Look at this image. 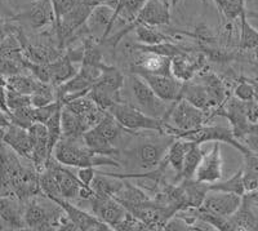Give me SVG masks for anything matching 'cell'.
<instances>
[{"instance_id":"obj_1","label":"cell","mask_w":258,"mask_h":231,"mask_svg":"<svg viewBox=\"0 0 258 231\" xmlns=\"http://www.w3.org/2000/svg\"><path fill=\"white\" fill-rule=\"evenodd\" d=\"M136 142H131V146L119 150L117 161L120 165L131 169L151 170L155 169L165 159L168 149L173 141L174 136L160 133V132H137Z\"/></svg>"},{"instance_id":"obj_2","label":"cell","mask_w":258,"mask_h":231,"mask_svg":"<svg viewBox=\"0 0 258 231\" xmlns=\"http://www.w3.org/2000/svg\"><path fill=\"white\" fill-rule=\"evenodd\" d=\"M53 156L57 161L66 165V167H110L121 168L120 163L111 156L98 155L87 147L83 138H64L61 137L58 144L53 150Z\"/></svg>"},{"instance_id":"obj_3","label":"cell","mask_w":258,"mask_h":231,"mask_svg":"<svg viewBox=\"0 0 258 231\" xmlns=\"http://www.w3.org/2000/svg\"><path fill=\"white\" fill-rule=\"evenodd\" d=\"M208 120L207 112L192 105L185 98H179L170 103L164 118V132L167 135L177 136L182 132H191L200 128Z\"/></svg>"},{"instance_id":"obj_4","label":"cell","mask_w":258,"mask_h":231,"mask_svg":"<svg viewBox=\"0 0 258 231\" xmlns=\"http://www.w3.org/2000/svg\"><path fill=\"white\" fill-rule=\"evenodd\" d=\"M123 128L129 132H164V122L150 117L131 102H119L107 110Z\"/></svg>"},{"instance_id":"obj_5","label":"cell","mask_w":258,"mask_h":231,"mask_svg":"<svg viewBox=\"0 0 258 231\" xmlns=\"http://www.w3.org/2000/svg\"><path fill=\"white\" fill-rule=\"evenodd\" d=\"M125 84V76L115 68H109L102 73L100 79L91 88L87 96L94 101L103 110H109L115 103L124 102L123 88Z\"/></svg>"},{"instance_id":"obj_6","label":"cell","mask_w":258,"mask_h":231,"mask_svg":"<svg viewBox=\"0 0 258 231\" xmlns=\"http://www.w3.org/2000/svg\"><path fill=\"white\" fill-rule=\"evenodd\" d=\"M129 89L133 97V103L147 115L164 120L170 103L164 102L155 94L149 84L138 74L129 76Z\"/></svg>"},{"instance_id":"obj_7","label":"cell","mask_w":258,"mask_h":231,"mask_svg":"<svg viewBox=\"0 0 258 231\" xmlns=\"http://www.w3.org/2000/svg\"><path fill=\"white\" fill-rule=\"evenodd\" d=\"M177 138H183V140L197 142L199 145L206 144V142H223V144H227L230 146L235 147L243 155L250 152L243 142H240L238 138L235 137L231 127L206 126L204 124V126L195 129V131L182 132V133L177 136Z\"/></svg>"},{"instance_id":"obj_8","label":"cell","mask_w":258,"mask_h":231,"mask_svg":"<svg viewBox=\"0 0 258 231\" xmlns=\"http://www.w3.org/2000/svg\"><path fill=\"white\" fill-rule=\"evenodd\" d=\"M8 145L0 142V196L13 195L26 165Z\"/></svg>"},{"instance_id":"obj_9","label":"cell","mask_w":258,"mask_h":231,"mask_svg":"<svg viewBox=\"0 0 258 231\" xmlns=\"http://www.w3.org/2000/svg\"><path fill=\"white\" fill-rule=\"evenodd\" d=\"M13 22H24L34 31H41L48 26H54L56 15L52 0H32L24 11H18Z\"/></svg>"},{"instance_id":"obj_10","label":"cell","mask_w":258,"mask_h":231,"mask_svg":"<svg viewBox=\"0 0 258 231\" xmlns=\"http://www.w3.org/2000/svg\"><path fill=\"white\" fill-rule=\"evenodd\" d=\"M115 8L109 4H98L89 15L85 29L92 38L102 43L109 38L115 24Z\"/></svg>"},{"instance_id":"obj_11","label":"cell","mask_w":258,"mask_h":231,"mask_svg":"<svg viewBox=\"0 0 258 231\" xmlns=\"http://www.w3.org/2000/svg\"><path fill=\"white\" fill-rule=\"evenodd\" d=\"M151 87L156 96L164 102L172 103L181 98L183 82L176 79L173 75H156V74L136 73Z\"/></svg>"},{"instance_id":"obj_12","label":"cell","mask_w":258,"mask_h":231,"mask_svg":"<svg viewBox=\"0 0 258 231\" xmlns=\"http://www.w3.org/2000/svg\"><path fill=\"white\" fill-rule=\"evenodd\" d=\"M45 168H49L53 172V175L56 176V180L58 182L59 190H61L63 199L69 200V202L79 199L80 191H82L83 188H87V186H84L80 182L78 175H74L70 169L66 168V165L57 161L53 155L48 159Z\"/></svg>"},{"instance_id":"obj_13","label":"cell","mask_w":258,"mask_h":231,"mask_svg":"<svg viewBox=\"0 0 258 231\" xmlns=\"http://www.w3.org/2000/svg\"><path fill=\"white\" fill-rule=\"evenodd\" d=\"M89 203L92 207V213L106 225H109L112 230L128 212L125 207L120 202H117L114 196L93 195Z\"/></svg>"},{"instance_id":"obj_14","label":"cell","mask_w":258,"mask_h":231,"mask_svg":"<svg viewBox=\"0 0 258 231\" xmlns=\"http://www.w3.org/2000/svg\"><path fill=\"white\" fill-rule=\"evenodd\" d=\"M243 202V196L226 191L209 190L202 208L207 212L221 217H231Z\"/></svg>"},{"instance_id":"obj_15","label":"cell","mask_w":258,"mask_h":231,"mask_svg":"<svg viewBox=\"0 0 258 231\" xmlns=\"http://www.w3.org/2000/svg\"><path fill=\"white\" fill-rule=\"evenodd\" d=\"M222 155H221L220 142H213L211 150L204 152L202 161L198 167L194 180L203 182V184H216L222 179Z\"/></svg>"},{"instance_id":"obj_16","label":"cell","mask_w":258,"mask_h":231,"mask_svg":"<svg viewBox=\"0 0 258 231\" xmlns=\"http://www.w3.org/2000/svg\"><path fill=\"white\" fill-rule=\"evenodd\" d=\"M56 203H58L64 211L66 216L70 218L74 226L77 227V231H106L112 230L109 225L102 222L100 218H97L93 213H88L84 209L79 208L78 205L71 204L69 200L59 199Z\"/></svg>"},{"instance_id":"obj_17","label":"cell","mask_w":258,"mask_h":231,"mask_svg":"<svg viewBox=\"0 0 258 231\" xmlns=\"http://www.w3.org/2000/svg\"><path fill=\"white\" fill-rule=\"evenodd\" d=\"M29 132L32 140L31 163L39 172H41L45 168L48 159L52 156L49 150L47 127L43 123H34L29 128Z\"/></svg>"},{"instance_id":"obj_18","label":"cell","mask_w":258,"mask_h":231,"mask_svg":"<svg viewBox=\"0 0 258 231\" xmlns=\"http://www.w3.org/2000/svg\"><path fill=\"white\" fill-rule=\"evenodd\" d=\"M2 142L8 145L22 159H26V160L31 161L32 140L31 136H30L29 129L11 123L8 128L3 132Z\"/></svg>"},{"instance_id":"obj_19","label":"cell","mask_w":258,"mask_h":231,"mask_svg":"<svg viewBox=\"0 0 258 231\" xmlns=\"http://www.w3.org/2000/svg\"><path fill=\"white\" fill-rule=\"evenodd\" d=\"M63 105H66L71 111L75 112V115L82 120V123L84 124L87 131L93 128L102 119L103 115L107 112L106 110L101 108L88 96H83L79 97V98H75V100L68 101Z\"/></svg>"},{"instance_id":"obj_20","label":"cell","mask_w":258,"mask_h":231,"mask_svg":"<svg viewBox=\"0 0 258 231\" xmlns=\"http://www.w3.org/2000/svg\"><path fill=\"white\" fill-rule=\"evenodd\" d=\"M170 7L164 0H146L142 9L140 11L136 20V26L138 24L149 26H167L170 24Z\"/></svg>"},{"instance_id":"obj_21","label":"cell","mask_w":258,"mask_h":231,"mask_svg":"<svg viewBox=\"0 0 258 231\" xmlns=\"http://www.w3.org/2000/svg\"><path fill=\"white\" fill-rule=\"evenodd\" d=\"M25 202L15 195L0 196V216L9 230H25Z\"/></svg>"},{"instance_id":"obj_22","label":"cell","mask_w":258,"mask_h":231,"mask_svg":"<svg viewBox=\"0 0 258 231\" xmlns=\"http://www.w3.org/2000/svg\"><path fill=\"white\" fill-rule=\"evenodd\" d=\"M206 66V57L204 54H199V56H190V53H185V54H179L172 59V75L176 79L181 80V82H188V80L194 79V76L197 75V73L202 71Z\"/></svg>"},{"instance_id":"obj_23","label":"cell","mask_w":258,"mask_h":231,"mask_svg":"<svg viewBox=\"0 0 258 231\" xmlns=\"http://www.w3.org/2000/svg\"><path fill=\"white\" fill-rule=\"evenodd\" d=\"M172 59L155 53L141 52L140 59L135 61L133 73H147L156 75H172Z\"/></svg>"},{"instance_id":"obj_24","label":"cell","mask_w":258,"mask_h":231,"mask_svg":"<svg viewBox=\"0 0 258 231\" xmlns=\"http://www.w3.org/2000/svg\"><path fill=\"white\" fill-rule=\"evenodd\" d=\"M179 190H181L185 208H199L206 199L209 191V185L203 184L197 180H182L178 182Z\"/></svg>"},{"instance_id":"obj_25","label":"cell","mask_w":258,"mask_h":231,"mask_svg":"<svg viewBox=\"0 0 258 231\" xmlns=\"http://www.w3.org/2000/svg\"><path fill=\"white\" fill-rule=\"evenodd\" d=\"M47 65L48 71H49V82L54 87H58V85L70 80L79 71L77 70L75 62L71 61L70 57L66 53H63L58 59Z\"/></svg>"},{"instance_id":"obj_26","label":"cell","mask_w":258,"mask_h":231,"mask_svg":"<svg viewBox=\"0 0 258 231\" xmlns=\"http://www.w3.org/2000/svg\"><path fill=\"white\" fill-rule=\"evenodd\" d=\"M181 98H185L188 102L198 106V107L204 110L206 112L213 110V108H212L208 91H207L206 85H204V83H203L202 80H200V82H194V80L191 79L188 80V82L183 83Z\"/></svg>"},{"instance_id":"obj_27","label":"cell","mask_w":258,"mask_h":231,"mask_svg":"<svg viewBox=\"0 0 258 231\" xmlns=\"http://www.w3.org/2000/svg\"><path fill=\"white\" fill-rule=\"evenodd\" d=\"M83 141L91 151L98 155L105 156H117L119 149L112 142H110L105 136H102L96 128H91L83 135Z\"/></svg>"},{"instance_id":"obj_28","label":"cell","mask_w":258,"mask_h":231,"mask_svg":"<svg viewBox=\"0 0 258 231\" xmlns=\"http://www.w3.org/2000/svg\"><path fill=\"white\" fill-rule=\"evenodd\" d=\"M191 144H192L191 141L183 140V138H176L173 141V144L170 145L169 149H168L165 160H167L170 169H173V172L176 173V182L181 181L182 167H183V161H185L186 154H187Z\"/></svg>"},{"instance_id":"obj_29","label":"cell","mask_w":258,"mask_h":231,"mask_svg":"<svg viewBox=\"0 0 258 231\" xmlns=\"http://www.w3.org/2000/svg\"><path fill=\"white\" fill-rule=\"evenodd\" d=\"M124 180L117 179L107 173L97 172L93 182H92V190L94 195L100 196H115L120 189L123 188Z\"/></svg>"},{"instance_id":"obj_30","label":"cell","mask_w":258,"mask_h":231,"mask_svg":"<svg viewBox=\"0 0 258 231\" xmlns=\"http://www.w3.org/2000/svg\"><path fill=\"white\" fill-rule=\"evenodd\" d=\"M62 120V137L64 138H83L87 128L82 123V120L71 111L66 105H62L61 111Z\"/></svg>"},{"instance_id":"obj_31","label":"cell","mask_w":258,"mask_h":231,"mask_svg":"<svg viewBox=\"0 0 258 231\" xmlns=\"http://www.w3.org/2000/svg\"><path fill=\"white\" fill-rule=\"evenodd\" d=\"M24 71L29 70H27V60L22 50L0 57V75L3 78L24 74Z\"/></svg>"},{"instance_id":"obj_32","label":"cell","mask_w":258,"mask_h":231,"mask_svg":"<svg viewBox=\"0 0 258 231\" xmlns=\"http://www.w3.org/2000/svg\"><path fill=\"white\" fill-rule=\"evenodd\" d=\"M135 32L138 43L144 45H156L164 41H173V36H170L168 32L158 30L155 26L138 24L135 27Z\"/></svg>"},{"instance_id":"obj_33","label":"cell","mask_w":258,"mask_h":231,"mask_svg":"<svg viewBox=\"0 0 258 231\" xmlns=\"http://www.w3.org/2000/svg\"><path fill=\"white\" fill-rule=\"evenodd\" d=\"M258 47V30L248 21V13L240 16V36H239V49L240 52H249Z\"/></svg>"},{"instance_id":"obj_34","label":"cell","mask_w":258,"mask_h":231,"mask_svg":"<svg viewBox=\"0 0 258 231\" xmlns=\"http://www.w3.org/2000/svg\"><path fill=\"white\" fill-rule=\"evenodd\" d=\"M244 156L243 182L245 194L258 190V156L249 152Z\"/></svg>"},{"instance_id":"obj_35","label":"cell","mask_w":258,"mask_h":231,"mask_svg":"<svg viewBox=\"0 0 258 231\" xmlns=\"http://www.w3.org/2000/svg\"><path fill=\"white\" fill-rule=\"evenodd\" d=\"M204 152L206 151L200 147L199 144H197V142L191 144L190 149H188L187 154H186L185 161H183V167H182L181 181L182 180L194 179L200 161H202L203 156H204Z\"/></svg>"},{"instance_id":"obj_36","label":"cell","mask_w":258,"mask_h":231,"mask_svg":"<svg viewBox=\"0 0 258 231\" xmlns=\"http://www.w3.org/2000/svg\"><path fill=\"white\" fill-rule=\"evenodd\" d=\"M6 79V87L12 91L20 92L24 94H30L31 96L35 91V88L38 87L39 80L36 79L35 76L25 75V74H17V75L8 76L4 78Z\"/></svg>"},{"instance_id":"obj_37","label":"cell","mask_w":258,"mask_h":231,"mask_svg":"<svg viewBox=\"0 0 258 231\" xmlns=\"http://www.w3.org/2000/svg\"><path fill=\"white\" fill-rule=\"evenodd\" d=\"M54 101H57L56 87L49 84V83H43L39 80L38 87L35 88L34 93L31 94L32 107H41V106L49 105Z\"/></svg>"},{"instance_id":"obj_38","label":"cell","mask_w":258,"mask_h":231,"mask_svg":"<svg viewBox=\"0 0 258 231\" xmlns=\"http://www.w3.org/2000/svg\"><path fill=\"white\" fill-rule=\"evenodd\" d=\"M39 181H40L41 193L44 194L45 196H48L49 199L54 200V202H57L59 199H63L61 190H59L58 182L56 180V176L53 175V172L49 168H44V169L41 170L40 180Z\"/></svg>"},{"instance_id":"obj_39","label":"cell","mask_w":258,"mask_h":231,"mask_svg":"<svg viewBox=\"0 0 258 231\" xmlns=\"http://www.w3.org/2000/svg\"><path fill=\"white\" fill-rule=\"evenodd\" d=\"M209 190L226 191V193L238 194V195L243 196L244 194H245L243 182V168H240L238 172L235 173L231 179L226 180V181H218L216 182V184L209 185Z\"/></svg>"},{"instance_id":"obj_40","label":"cell","mask_w":258,"mask_h":231,"mask_svg":"<svg viewBox=\"0 0 258 231\" xmlns=\"http://www.w3.org/2000/svg\"><path fill=\"white\" fill-rule=\"evenodd\" d=\"M63 105V103H62ZM62 105L57 108V111L52 115L49 120L45 123L48 131V141H49V150L50 154H53V150L58 144V141L62 137V120H61V111Z\"/></svg>"},{"instance_id":"obj_41","label":"cell","mask_w":258,"mask_h":231,"mask_svg":"<svg viewBox=\"0 0 258 231\" xmlns=\"http://www.w3.org/2000/svg\"><path fill=\"white\" fill-rule=\"evenodd\" d=\"M245 11V0H226L220 12L227 22H232L240 18Z\"/></svg>"},{"instance_id":"obj_42","label":"cell","mask_w":258,"mask_h":231,"mask_svg":"<svg viewBox=\"0 0 258 231\" xmlns=\"http://www.w3.org/2000/svg\"><path fill=\"white\" fill-rule=\"evenodd\" d=\"M32 108H34L32 106H27V107L18 108V110L9 112L8 117L11 123L29 129L32 124L35 123L34 115H32Z\"/></svg>"},{"instance_id":"obj_43","label":"cell","mask_w":258,"mask_h":231,"mask_svg":"<svg viewBox=\"0 0 258 231\" xmlns=\"http://www.w3.org/2000/svg\"><path fill=\"white\" fill-rule=\"evenodd\" d=\"M6 101H7V107H8L9 112L18 110V108L31 106V96H30V94L20 93V92L8 89V88H7Z\"/></svg>"},{"instance_id":"obj_44","label":"cell","mask_w":258,"mask_h":231,"mask_svg":"<svg viewBox=\"0 0 258 231\" xmlns=\"http://www.w3.org/2000/svg\"><path fill=\"white\" fill-rule=\"evenodd\" d=\"M61 100H57L54 102L49 103V105L41 106V107H34L32 108V115H34V120L35 123H43L45 124L48 120L52 118V115L57 111V108L62 105Z\"/></svg>"},{"instance_id":"obj_45","label":"cell","mask_w":258,"mask_h":231,"mask_svg":"<svg viewBox=\"0 0 258 231\" xmlns=\"http://www.w3.org/2000/svg\"><path fill=\"white\" fill-rule=\"evenodd\" d=\"M114 230H123V231H140V230H149L147 226L142 222L141 219L136 217L131 212H126L124 218L114 227Z\"/></svg>"},{"instance_id":"obj_46","label":"cell","mask_w":258,"mask_h":231,"mask_svg":"<svg viewBox=\"0 0 258 231\" xmlns=\"http://www.w3.org/2000/svg\"><path fill=\"white\" fill-rule=\"evenodd\" d=\"M234 96L241 101H250L254 98V87L250 79L241 78L234 89Z\"/></svg>"},{"instance_id":"obj_47","label":"cell","mask_w":258,"mask_h":231,"mask_svg":"<svg viewBox=\"0 0 258 231\" xmlns=\"http://www.w3.org/2000/svg\"><path fill=\"white\" fill-rule=\"evenodd\" d=\"M82 0H52L53 9H54V15H56V24L54 26L59 24L61 18L66 13H69L73 8L78 6Z\"/></svg>"},{"instance_id":"obj_48","label":"cell","mask_w":258,"mask_h":231,"mask_svg":"<svg viewBox=\"0 0 258 231\" xmlns=\"http://www.w3.org/2000/svg\"><path fill=\"white\" fill-rule=\"evenodd\" d=\"M244 145L246 146V149L249 150L252 154L258 156V123L253 124V128L250 131V133L245 136V137L241 140Z\"/></svg>"},{"instance_id":"obj_49","label":"cell","mask_w":258,"mask_h":231,"mask_svg":"<svg viewBox=\"0 0 258 231\" xmlns=\"http://www.w3.org/2000/svg\"><path fill=\"white\" fill-rule=\"evenodd\" d=\"M18 11L13 6L12 0H0V18L6 21H12L16 17Z\"/></svg>"},{"instance_id":"obj_50","label":"cell","mask_w":258,"mask_h":231,"mask_svg":"<svg viewBox=\"0 0 258 231\" xmlns=\"http://www.w3.org/2000/svg\"><path fill=\"white\" fill-rule=\"evenodd\" d=\"M78 177H79L80 182H82L84 186L92 189V182H93L94 177L97 175V170L94 167H82L78 168Z\"/></svg>"},{"instance_id":"obj_51","label":"cell","mask_w":258,"mask_h":231,"mask_svg":"<svg viewBox=\"0 0 258 231\" xmlns=\"http://www.w3.org/2000/svg\"><path fill=\"white\" fill-rule=\"evenodd\" d=\"M245 112L250 123H258V101H245Z\"/></svg>"},{"instance_id":"obj_52","label":"cell","mask_w":258,"mask_h":231,"mask_svg":"<svg viewBox=\"0 0 258 231\" xmlns=\"http://www.w3.org/2000/svg\"><path fill=\"white\" fill-rule=\"evenodd\" d=\"M16 29L15 22L12 21H6L0 18V41L6 39L9 34H12Z\"/></svg>"},{"instance_id":"obj_53","label":"cell","mask_w":258,"mask_h":231,"mask_svg":"<svg viewBox=\"0 0 258 231\" xmlns=\"http://www.w3.org/2000/svg\"><path fill=\"white\" fill-rule=\"evenodd\" d=\"M9 124H11V120H9L8 114L0 108V135H3V132L8 128Z\"/></svg>"},{"instance_id":"obj_54","label":"cell","mask_w":258,"mask_h":231,"mask_svg":"<svg viewBox=\"0 0 258 231\" xmlns=\"http://www.w3.org/2000/svg\"><path fill=\"white\" fill-rule=\"evenodd\" d=\"M249 52H252V60H253V64H254L255 69L258 70V47L254 48V49L249 50Z\"/></svg>"},{"instance_id":"obj_55","label":"cell","mask_w":258,"mask_h":231,"mask_svg":"<svg viewBox=\"0 0 258 231\" xmlns=\"http://www.w3.org/2000/svg\"><path fill=\"white\" fill-rule=\"evenodd\" d=\"M250 82L253 83V87H254V100L258 101V79H250Z\"/></svg>"},{"instance_id":"obj_56","label":"cell","mask_w":258,"mask_h":231,"mask_svg":"<svg viewBox=\"0 0 258 231\" xmlns=\"http://www.w3.org/2000/svg\"><path fill=\"white\" fill-rule=\"evenodd\" d=\"M4 230H9V227L6 223V221L3 219V217L0 216V231H4Z\"/></svg>"},{"instance_id":"obj_57","label":"cell","mask_w":258,"mask_h":231,"mask_svg":"<svg viewBox=\"0 0 258 231\" xmlns=\"http://www.w3.org/2000/svg\"><path fill=\"white\" fill-rule=\"evenodd\" d=\"M164 2H165V3H167L169 7H174L177 3H178L179 0H164Z\"/></svg>"},{"instance_id":"obj_58","label":"cell","mask_w":258,"mask_h":231,"mask_svg":"<svg viewBox=\"0 0 258 231\" xmlns=\"http://www.w3.org/2000/svg\"><path fill=\"white\" fill-rule=\"evenodd\" d=\"M4 79V78H3V76H2V75H0V80H3Z\"/></svg>"}]
</instances>
